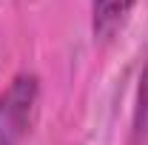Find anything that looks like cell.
<instances>
[{
	"mask_svg": "<svg viewBox=\"0 0 148 145\" xmlns=\"http://www.w3.org/2000/svg\"><path fill=\"white\" fill-rule=\"evenodd\" d=\"M131 131H134V140H137V142L148 137V57H145V66H143V71H140V80H137Z\"/></svg>",
	"mask_w": 148,
	"mask_h": 145,
	"instance_id": "3957f363",
	"label": "cell"
},
{
	"mask_svg": "<svg viewBox=\"0 0 148 145\" xmlns=\"http://www.w3.org/2000/svg\"><path fill=\"white\" fill-rule=\"evenodd\" d=\"M137 0H91V31L97 43H111L128 23Z\"/></svg>",
	"mask_w": 148,
	"mask_h": 145,
	"instance_id": "7a4b0ae2",
	"label": "cell"
},
{
	"mask_svg": "<svg viewBox=\"0 0 148 145\" xmlns=\"http://www.w3.org/2000/svg\"><path fill=\"white\" fill-rule=\"evenodd\" d=\"M40 100V77L20 71L0 94V145H20L29 134Z\"/></svg>",
	"mask_w": 148,
	"mask_h": 145,
	"instance_id": "6da1fadb",
	"label": "cell"
}]
</instances>
